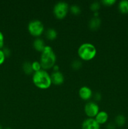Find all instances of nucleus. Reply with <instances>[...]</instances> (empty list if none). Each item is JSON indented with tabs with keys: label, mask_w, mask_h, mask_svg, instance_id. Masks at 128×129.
Returning a JSON list of instances; mask_svg holds the SVG:
<instances>
[{
	"label": "nucleus",
	"mask_w": 128,
	"mask_h": 129,
	"mask_svg": "<svg viewBox=\"0 0 128 129\" xmlns=\"http://www.w3.org/2000/svg\"><path fill=\"white\" fill-rule=\"evenodd\" d=\"M31 66H32L33 70L34 73H35V72H37L38 71L42 69L41 64H40V62L37 61V60L31 63Z\"/></svg>",
	"instance_id": "6ab92c4d"
},
{
	"label": "nucleus",
	"mask_w": 128,
	"mask_h": 129,
	"mask_svg": "<svg viewBox=\"0 0 128 129\" xmlns=\"http://www.w3.org/2000/svg\"><path fill=\"white\" fill-rule=\"evenodd\" d=\"M125 117L123 115H118L115 118V124L118 127H122L125 123Z\"/></svg>",
	"instance_id": "dca6fc26"
},
{
	"label": "nucleus",
	"mask_w": 128,
	"mask_h": 129,
	"mask_svg": "<svg viewBox=\"0 0 128 129\" xmlns=\"http://www.w3.org/2000/svg\"><path fill=\"white\" fill-rule=\"evenodd\" d=\"M69 10V6L65 1H59L56 3L53 7V14L58 19H63L67 15Z\"/></svg>",
	"instance_id": "39448f33"
},
{
	"label": "nucleus",
	"mask_w": 128,
	"mask_h": 129,
	"mask_svg": "<svg viewBox=\"0 0 128 129\" xmlns=\"http://www.w3.org/2000/svg\"><path fill=\"white\" fill-rule=\"evenodd\" d=\"M99 11L94 12V17H99Z\"/></svg>",
	"instance_id": "cd10ccee"
},
{
	"label": "nucleus",
	"mask_w": 128,
	"mask_h": 129,
	"mask_svg": "<svg viewBox=\"0 0 128 129\" xmlns=\"http://www.w3.org/2000/svg\"><path fill=\"white\" fill-rule=\"evenodd\" d=\"M3 52L4 54H5V57H8L10 55H11V50H10V49L7 47H5L3 49Z\"/></svg>",
	"instance_id": "5701e85b"
},
{
	"label": "nucleus",
	"mask_w": 128,
	"mask_h": 129,
	"mask_svg": "<svg viewBox=\"0 0 128 129\" xmlns=\"http://www.w3.org/2000/svg\"><path fill=\"white\" fill-rule=\"evenodd\" d=\"M5 59H6V57H5L3 52L1 49H0V65L3 64L5 60Z\"/></svg>",
	"instance_id": "4be33fe9"
},
{
	"label": "nucleus",
	"mask_w": 128,
	"mask_h": 129,
	"mask_svg": "<svg viewBox=\"0 0 128 129\" xmlns=\"http://www.w3.org/2000/svg\"><path fill=\"white\" fill-rule=\"evenodd\" d=\"M118 8L119 11L122 14L128 13V1L127 0H122L118 5Z\"/></svg>",
	"instance_id": "ddd939ff"
},
{
	"label": "nucleus",
	"mask_w": 128,
	"mask_h": 129,
	"mask_svg": "<svg viewBox=\"0 0 128 129\" xmlns=\"http://www.w3.org/2000/svg\"><path fill=\"white\" fill-rule=\"evenodd\" d=\"M82 66V63L81 60H79V59H75V60H73L71 64L72 68L74 70H78V69H80Z\"/></svg>",
	"instance_id": "a211bd4d"
},
{
	"label": "nucleus",
	"mask_w": 128,
	"mask_h": 129,
	"mask_svg": "<svg viewBox=\"0 0 128 129\" xmlns=\"http://www.w3.org/2000/svg\"><path fill=\"white\" fill-rule=\"evenodd\" d=\"M77 53L82 60L88 61L95 57L97 54V49L92 44L84 43L79 46Z\"/></svg>",
	"instance_id": "7ed1b4c3"
},
{
	"label": "nucleus",
	"mask_w": 128,
	"mask_h": 129,
	"mask_svg": "<svg viewBox=\"0 0 128 129\" xmlns=\"http://www.w3.org/2000/svg\"><path fill=\"white\" fill-rule=\"evenodd\" d=\"M94 98L96 101H100L102 98V95L100 93H96L94 95Z\"/></svg>",
	"instance_id": "393cba45"
},
{
	"label": "nucleus",
	"mask_w": 128,
	"mask_h": 129,
	"mask_svg": "<svg viewBox=\"0 0 128 129\" xmlns=\"http://www.w3.org/2000/svg\"><path fill=\"white\" fill-rule=\"evenodd\" d=\"M5 129H11V128H10V127H6Z\"/></svg>",
	"instance_id": "c85d7f7f"
},
{
	"label": "nucleus",
	"mask_w": 128,
	"mask_h": 129,
	"mask_svg": "<svg viewBox=\"0 0 128 129\" xmlns=\"http://www.w3.org/2000/svg\"><path fill=\"white\" fill-rule=\"evenodd\" d=\"M22 69L24 73L28 75H30L33 73V70L32 66H31V63H30V62H25L23 64Z\"/></svg>",
	"instance_id": "2eb2a0df"
},
{
	"label": "nucleus",
	"mask_w": 128,
	"mask_h": 129,
	"mask_svg": "<svg viewBox=\"0 0 128 129\" xmlns=\"http://www.w3.org/2000/svg\"><path fill=\"white\" fill-rule=\"evenodd\" d=\"M101 25V20L99 17H93L90 20L89 23V26L90 30H97L99 28Z\"/></svg>",
	"instance_id": "9b49d317"
},
{
	"label": "nucleus",
	"mask_w": 128,
	"mask_h": 129,
	"mask_svg": "<svg viewBox=\"0 0 128 129\" xmlns=\"http://www.w3.org/2000/svg\"><path fill=\"white\" fill-rule=\"evenodd\" d=\"M115 124L113 123H110L107 125V129H115Z\"/></svg>",
	"instance_id": "a878e982"
},
{
	"label": "nucleus",
	"mask_w": 128,
	"mask_h": 129,
	"mask_svg": "<svg viewBox=\"0 0 128 129\" xmlns=\"http://www.w3.org/2000/svg\"><path fill=\"white\" fill-rule=\"evenodd\" d=\"M0 129H3V128L2 126H1V125H0Z\"/></svg>",
	"instance_id": "c756f323"
},
{
	"label": "nucleus",
	"mask_w": 128,
	"mask_h": 129,
	"mask_svg": "<svg viewBox=\"0 0 128 129\" xmlns=\"http://www.w3.org/2000/svg\"><path fill=\"white\" fill-rule=\"evenodd\" d=\"M33 47L36 51L38 52H41L43 50L44 48L45 47V42L44 40H43L41 38H36L33 42Z\"/></svg>",
	"instance_id": "f8f14e48"
},
{
	"label": "nucleus",
	"mask_w": 128,
	"mask_h": 129,
	"mask_svg": "<svg viewBox=\"0 0 128 129\" xmlns=\"http://www.w3.org/2000/svg\"><path fill=\"white\" fill-rule=\"evenodd\" d=\"M50 77L51 83L55 85H60L64 82V76L60 71H53Z\"/></svg>",
	"instance_id": "6e6552de"
},
{
	"label": "nucleus",
	"mask_w": 128,
	"mask_h": 129,
	"mask_svg": "<svg viewBox=\"0 0 128 129\" xmlns=\"http://www.w3.org/2000/svg\"><path fill=\"white\" fill-rule=\"evenodd\" d=\"M82 129H100V125L97 122L95 118H88L82 123Z\"/></svg>",
	"instance_id": "0eeeda50"
},
{
	"label": "nucleus",
	"mask_w": 128,
	"mask_h": 129,
	"mask_svg": "<svg viewBox=\"0 0 128 129\" xmlns=\"http://www.w3.org/2000/svg\"><path fill=\"white\" fill-rule=\"evenodd\" d=\"M45 27L40 20H33L30 21L28 25V30L32 36L38 38L43 34Z\"/></svg>",
	"instance_id": "20e7f679"
},
{
	"label": "nucleus",
	"mask_w": 128,
	"mask_h": 129,
	"mask_svg": "<svg viewBox=\"0 0 128 129\" xmlns=\"http://www.w3.org/2000/svg\"><path fill=\"white\" fill-rule=\"evenodd\" d=\"M56 57L52 48L48 45H46L43 50L41 52L40 57V64L41 68L44 70L52 68L55 65Z\"/></svg>",
	"instance_id": "f03ea898"
},
{
	"label": "nucleus",
	"mask_w": 128,
	"mask_h": 129,
	"mask_svg": "<svg viewBox=\"0 0 128 129\" xmlns=\"http://www.w3.org/2000/svg\"><path fill=\"white\" fill-rule=\"evenodd\" d=\"M100 7V5L98 1H94L90 5V8L93 12H96V11H99V8Z\"/></svg>",
	"instance_id": "aec40b11"
},
{
	"label": "nucleus",
	"mask_w": 128,
	"mask_h": 129,
	"mask_svg": "<svg viewBox=\"0 0 128 129\" xmlns=\"http://www.w3.org/2000/svg\"><path fill=\"white\" fill-rule=\"evenodd\" d=\"M84 112L89 118H94L99 112V107L95 102H89L85 104Z\"/></svg>",
	"instance_id": "423d86ee"
},
{
	"label": "nucleus",
	"mask_w": 128,
	"mask_h": 129,
	"mask_svg": "<svg viewBox=\"0 0 128 129\" xmlns=\"http://www.w3.org/2000/svg\"><path fill=\"white\" fill-rule=\"evenodd\" d=\"M32 80L34 84L41 89H48L52 84L50 75L43 69L33 74Z\"/></svg>",
	"instance_id": "f257e3e1"
},
{
	"label": "nucleus",
	"mask_w": 128,
	"mask_h": 129,
	"mask_svg": "<svg viewBox=\"0 0 128 129\" xmlns=\"http://www.w3.org/2000/svg\"><path fill=\"white\" fill-rule=\"evenodd\" d=\"M70 11L73 15H78L81 12V9L77 5H73L70 7Z\"/></svg>",
	"instance_id": "f3484780"
},
{
	"label": "nucleus",
	"mask_w": 128,
	"mask_h": 129,
	"mask_svg": "<svg viewBox=\"0 0 128 129\" xmlns=\"http://www.w3.org/2000/svg\"><path fill=\"white\" fill-rule=\"evenodd\" d=\"M101 3L103 5H105V6H110L114 5L116 3V1L115 0H102L101 1Z\"/></svg>",
	"instance_id": "412c9836"
},
{
	"label": "nucleus",
	"mask_w": 128,
	"mask_h": 129,
	"mask_svg": "<svg viewBox=\"0 0 128 129\" xmlns=\"http://www.w3.org/2000/svg\"><path fill=\"white\" fill-rule=\"evenodd\" d=\"M79 96L84 100H89L92 96V91L89 87L84 86L79 91Z\"/></svg>",
	"instance_id": "1a4fd4ad"
},
{
	"label": "nucleus",
	"mask_w": 128,
	"mask_h": 129,
	"mask_svg": "<svg viewBox=\"0 0 128 129\" xmlns=\"http://www.w3.org/2000/svg\"><path fill=\"white\" fill-rule=\"evenodd\" d=\"M45 37L48 40H53L57 37V32L54 28H48L45 31Z\"/></svg>",
	"instance_id": "4468645a"
},
{
	"label": "nucleus",
	"mask_w": 128,
	"mask_h": 129,
	"mask_svg": "<svg viewBox=\"0 0 128 129\" xmlns=\"http://www.w3.org/2000/svg\"><path fill=\"white\" fill-rule=\"evenodd\" d=\"M4 40H5V38H4L3 34L1 31H0V49L3 47Z\"/></svg>",
	"instance_id": "b1692460"
},
{
	"label": "nucleus",
	"mask_w": 128,
	"mask_h": 129,
	"mask_svg": "<svg viewBox=\"0 0 128 129\" xmlns=\"http://www.w3.org/2000/svg\"><path fill=\"white\" fill-rule=\"evenodd\" d=\"M94 118L99 125L104 124L107 122L109 119V115L105 111H99V112Z\"/></svg>",
	"instance_id": "9d476101"
},
{
	"label": "nucleus",
	"mask_w": 128,
	"mask_h": 129,
	"mask_svg": "<svg viewBox=\"0 0 128 129\" xmlns=\"http://www.w3.org/2000/svg\"><path fill=\"white\" fill-rule=\"evenodd\" d=\"M53 69L54 71H59V67L58 66L55 65L53 67Z\"/></svg>",
	"instance_id": "bb28decb"
}]
</instances>
